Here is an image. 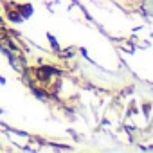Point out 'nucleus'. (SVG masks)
Returning a JSON list of instances; mask_svg holds the SVG:
<instances>
[{"mask_svg": "<svg viewBox=\"0 0 153 153\" xmlns=\"http://www.w3.org/2000/svg\"><path fill=\"white\" fill-rule=\"evenodd\" d=\"M61 70H56L54 67H49V65H42L38 68H34V79L42 85H51L52 81V76H59Z\"/></svg>", "mask_w": 153, "mask_h": 153, "instance_id": "nucleus-1", "label": "nucleus"}, {"mask_svg": "<svg viewBox=\"0 0 153 153\" xmlns=\"http://www.w3.org/2000/svg\"><path fill=\"white\" fill-rule=\"evenodd\" d=\"M15 9L24 16V20L25 18H29L33 13H34V7L31 6V2H24V4H15Z\"/></svg>", "mask_w": 153, "mask_h": 153, "instance_id": "nucleus-2", "label": "nucleus"}, {"mask_svg": "<svg viewBox=\"0 0 153 153\" xmlns=\"http://www.w3.org/2000/svg\"><path fill=\"white\" fill-rule=\"evenodd\" d=\"M6 20H9L11 24H22L24 22V16L15 9V6L11 7V9H6V16H4Z\"/></svg>", "mask_w": 153, "mask_h": 153, "instance_id": "nucleus-3", "label": "nucleus"}, {"mask_svg": "<svg viewBox=\"0 0 153 153\" xmlns=\"http://www.w3.org/2000/svg\"><path fill=\"white\" fill-rule=\"evenodd\" d=\"M29 87H31V92H33L36 97H42V99H47V97H49V94H47V90H45V88L42 90V88H38L36 85H29Z\"/></svg>", "mask_w": 153, "mask_h": 153, "instance_id": "nucleus-4", "label": "nucleus"}, {"mask_svg": "<svg viewBox=\"0 0 153 153\" xmlns=\"http://www.w3.org/2000/svg\"><path fill=\"white\" fill-rule=\"evenodd\" d=\"M49 40H51V43H52V47H54V49H58V42H56V40H54L52 36H49Z\"/></svg>", "mask_w": 153, "mask_h": 153, "instance_id": "nucleus-5", "label": "nucleus"}, {"mask_svg": "<svg viewBox=\"0 0 153 153\" xmlns=\"http://www.w3.org/2000/svg\"><path fill=\"white\" fill-rule=\"evenodd\" d=\"M142 108H144V114H148V112H149V105H144Z\"/></svg>", "mask_w": 153, "mask_h": 153, "instance_id": "nucleus-6", "label": "nucleus"}, {"mask_svg": "<svg viewBox=\"0 0 153 153\" xmlns=\"http://www.w3.org/2000/svg\"><path fill=\"white\" fill-rule=\"evenodd\" d=\"M2 24H4V16H2V15H0V25H2Z\"/></svg>", "mask_w": 153, "mask_h": 153, "instance_id": "nucleus-7", "label": "nucleus"}, {"mask_svg": "<svg viewBox=\"0 0 153 153\" xmlns=\"http://www.w3.org/2000/svg\"><path fill=\"white\" fill-rule=\"evenodd\" d=\"M0 83H6V79H4V78H0Z\"/></svg>", "mask_w": 153, "mask_h": 153, "instance_id": "nucleus-8", "label": "nucleus"}, {"mask_svg": "<svg viewBox=\"0 0 153 153\" xmlns=\"http://www.w3.org/2000/svg\"><path fill=\"white\" fill-rule=\"evenodd\" d=\"M0 42H2V36H0Z\"/></svg>", "mask_w": 153, "mask_h": 153, "instance_id": "nucleus-9", "label": "nucleus"}, {"mask_svg": "<svg viewBox=\"0 0 153 153\" xmlns=\"http://www.w3.org/2000/svg\"><path fill=\"white\" fill-rule=\"evenodd\" d=\"M0 112H2V110H0Z\"/></svg>", "mask_w": 153, "mask_h": 153, "instance_id": "nucleus-10", "label": "nucleus"}]
</instances>
